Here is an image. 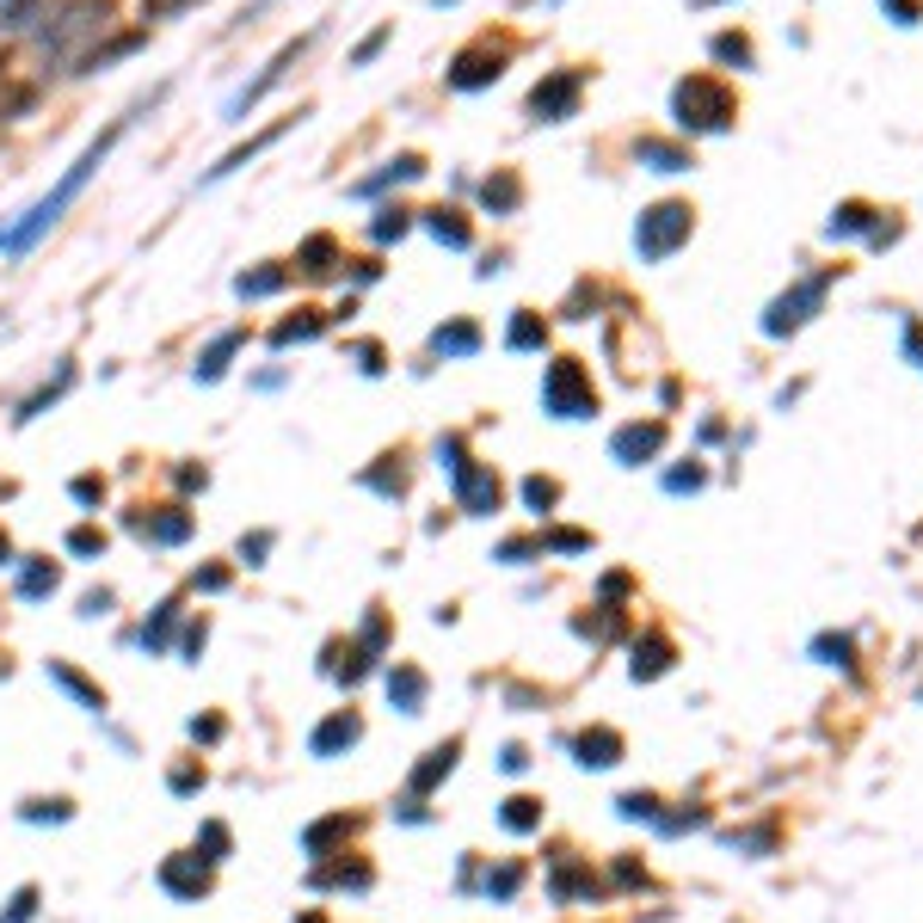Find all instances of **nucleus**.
Wrapping results in <instances>:
<instances>
[{
	"instance_id": "obj_1",
	"label": "nucleus",
	"mask_w": 923,
	"mask_h": 923,
	"mask_svg": "<svg viewBox=\"0 0 923 923\" xmlns=\"http://www.w3.org/2000/svg\"><path fill=\"white\" fill-rule=\"evenodd\" d=\"M118 136H123V123H111V130L99 136V142H92L87 155H80L75 167L62 172V179H56V191H50V198H38V204L26 210V222H13L7 235H0V252H26V247H38V240L50 235L56 222H62V210H68V204H75L80 191H87V179H92V172L106 167V155H111V142H118Z\"/></svg>"
},
{
	"instance_id": "obj_2",
	"label": "nucleus",
	"mask_w": 923,
	"mask_h": 923,
	"mask_svg": "<svg viewBox=\"0 0 923 923\" xmlns=\"http://www.w3.org/2000/svg\"><path fill=\"white\" fill-rule=\"evenodd\" d=\"M542 407H548L554 419H585V413H597V388L579 369V357H560V364L542 376Z\"/></svg>"
},
{
	"instance_id": "obj_3",
	"label": "nucleus",
	"mask_w": 923,
	"mask_h": 923,
	"mask_svg": "<svg viewBox=\"0 0 923 923\" xmlns=\"http://www.w3.org/2000/svg\"><path fill=\"white\" fill-rule=\"evenodd\" d=\"M677 123L684 130H726V118H733V92L721 87V80L708 75H689L684 87H677Z\"/></svg>"
},
{
	"instance_id": "obj_4",
	"label": "nucleus",
	"mask_w": 923,
	"mask_h": 923,
	"mask_svg": "<svg viewBox=\"0 0 923 923\" xmlns=\"http://www.w3.org/2000/svg\"><path fill=\"white\" fill-rule=\"evenodd\" d=\"M689 228H696V210H689V204H653V210L641 216V228H634V247H641V259L659 265L665 252H677L689 240Z\"/></svg>"
},
{
	"instance_id": "obj_5",
	"label": "nucleus",
	"mask_w": 923,
	"mask_h": 923,
	"mask_svg": "<svg viewBox=\"0 0 923 923\" xmlns=\"http://www.w3.org/2000/svg\"><path fill=\"white\" fill-rule=\"evenodd\" d=\"M505 62H512V43L480 38L475 50H462L456 62H449V87H456V92H475V87H487V80H499Z\"/></svg>"
},
{
	"instance_id": "obj_6",
	"label": "nucleus",
	"mask_w": 923,
	"mask_h": 923,
	"mask_svg": "<svg viewBox=\"0 0 923 923\" xmlns=\"http://www.w3.org/2000/svg\"><path fill=\"white\" fill-rule=\"evenodd\" d=\"M499 499H505V487H499V475L493 468H480V462H462L456 468V505L468 517H493L499 512Z\"/></svg>"
},
{
	"instance_id": "obj_7",
	"label": "nucleus",
	"mask_w": 923,
	"mask_h": 923,
	"mask_svg": "<svg viewBox=\"0 0 923 923\" xmlns=\"http://www.w3.org/2000/svg\"><path fill=\"white\" fill-rule=\"evenodd\" d=\"M92 26H106V0H75L62 19H56L50 31H43V50H56V56H75V43L87 38Z\"/></svg>"
},
{
	"instance_id": "obj_8",
	"label": "nucleus",
	"mask_w": 923,
	"mask_h": 923,
	"mask_svg": "<svg viewBox=\"0 0 923 923\" xmlns=\"http://www.w3.org/2000/svg\"><path fill=\"white\" fill-rule=\"evenodd\" d=\"M579 87H585V75H548L536 92H529V111H536L542 123H560V118H573V106H579Z\"/></svg>"
},
{
	"instance_id": "obj_9",
	"label": "nucleus",
	"mask_w": 923,
	"mask_h": 923,
	"mask_svg": "<svg viewBox=\"0 0 923 923\" xmlns=\"http://www.w3.org/2000/svg\"><path fill=\"white\" fill-rule=\"evenodd\" d=\"M302 43H308V38H296V43H284V50H277V56H271V62H265V75H259V80H252V87H240V92H235V99H228V123H247V111H252V106H259V99H265V92H271V87H277V80H284V68H290V62H296V56H302Z\"/></svg>"
},
{
	"instance_id": "obj_10",
	"label": "nucleus",
	"mask_w": 923,
	"mask_h": 923,
	"mask_svg": "<svg viewBox=\"0 0 923 923\" xmlns=\"http://www.w3.org/2000/svg\"><path fill=\"white\" fill-rule=\"evenodd\" d=\"M357 738H364V721H357L351 708H339V714H327V721L308 733V752L315 757H339V752H351Z\"/></svg>"
},
{
	"instance_id": "obj_11",
	"label": "nucleus",
	"mask_w": 923,
	"mask_h": 923,
	"mask_svg": "<svg viewBox=\"0 0 923 923\" xmlns=\"http://www.w3.org/2000/svg\"><path fill=\"white\" fill-rule=\"evenodd\" d=\"M659 449H665V425H659V419H646V425H622V431L609 437V456H616V462H628V468H634V462H653Z\"/></svg>"
},
{
	"instance_id": "obj_12",
	"label": "nucleus",
	"mask_w": 923,
	"mask_h": 923,
	"mask_svg": "<svg viewBox=\"0 0 923 923\" xmlns=\"http://www.w3.org/2000/svg\"><path fill=\"white\" fill-rule=\"evenodd\" d=\"M160 886H167L172 899H204V893H210V862H204V856L160 862Z\"/></svg>"
},
{
	"instance_id": "obj_13",
	"label": "nucleus",
	"mask_w": 923,
	"mask_h": 923,
	"mask_svg": "<svg viewBox=\"0 0 923 923\" xmlns=\"http://www.w3.org/2000/svg\"><path fill=\"white\" fill-rule=\"evenodd\" d=\"M573 752H579L585 770H609V764H622V752H628V745H622L616 726H585V733L573 738Z\"/></svg>"
},
{
	"instance_id": "obj_14",
	"label": "nucleus",
	"mask_w": 923,
	"mask_h": 923,
	"mask_svg": "<svg viewBox=\"0 0 923 923\" xmlns=\"http://www.w3.org/2000/svg\"><path fill=\"white\" fill-rule=\"evenodd\" d=\"M130 529H136V536H148V542H160V548H179V542L191 536V512L167 505L160 517H130Z\"/></svg>"
},
{
	"instance_id": "obj_15",
	"label": "nucleus",
	"mask_w": 923,
	"mask_h": 923,
	"mask_svg": "<svg viewBox=\"0 0 923 923\" xmlns=\"http://www.w3.org/2000/svg\"><path fill=\"white\" fill-rule=\"evenodd\" d=\"M672 659H677V646L665 641V634H646V641H634L628 672L641 677V684H653V677H665V672H672Z\"/></svg>"
},
{
	"instance_id": "obj_16",
	"label": "nucleus",
	"mask_w": 923,
	"mask_h": 923,
	"mask_svg": "<svg viewBox=\"0 0 923 923\" xmlns=\"http://www.w3.org/2000/svg\"><path fill=\"white\" fill-rule=\"evenodd\" d=\"M456 757H462V738H444V745H431V752H425V764L407 776V788H413V794H431L437 782L456 770Z\"/></svg>"
},
{
	"instance_id": "obj_17",
	"label": "nucleus",
	"mask_w": 923,
	"mask_h": 923,
	"mask_svg": "<svg viewBox=\"0 0 923 923\" xmlns=\"http://www.w3.org/2000/svg\"><path fill=\"white\" fill-rule=\"evenodd\" d=\"M419 172H425V160H419V155H400V160H388L383 172H369V179H357L351 191H357V198H383L388 185H407V179H419Z\"/></svg>"
},
{
	"instance_id": "obj_18",
	"label": "nucleus",
	"mask_w": 923,
	"mask_h": 923,
	"mask_svg": "<svg viewBox=\"0 0 923 923\" xmlns=\"http://www.w3.org/2000/svg\"><path fill=\"white\" fill-rule=\"evenodd\" d=\"M425 689H431V684H425L419 665H395V672H388V702H395L400 714H419L425 708Z\"/></svg>"
},
{
	"instance_id": "obj_19",
	"label": "nucleus",
	"mask_w": 923,
	"mask_h": 923,
	"mask_svg": "<svg viewBox=\"0 0 923 923\" xmlns=\"http://www.w3.org/2000/svg\"><path fill=\"white\" fill-rule=\"evenodd\" d=\"M320 333H327V315H320V308H296V320H277L271 327V345L290 351V345H308V339H320Z\"/></svg>"
},
{
	"instance_id": "obj_20",
	"label": "nucleus",
	"mask_w": 923,
	"mask_h": 923,
	"mask_svg": "<svg viewBox=\"0 0 923 923\" xmlns=\"http://www.w3.org/2000/svg\"><path fill=\"white\" fill-rule=\"evenodd\" d=\"M548 893H554V899H579V893H597V881H592V869H585V862H573V856H554Z\"/></svg>"
},
{
	"instance_id": "obj_21",
	"label": "nucleus",
	"mask_w": 923,
	"mask_h": 923,
	"mask_svg": "<svg viewBox=\"0 0 923 923\" xmlns=\"http://www.w3.org/2000/svg\"><path fill=\"white\" fill-rule=\"evenodd\" d=\"M818 296H825V284H806V290L782 296V302L770 308V320H764V327H770V333H788V327H801V320H806V308H813Z\"/></svg>"
},
{
	"instance_id": "obj_22",
	"label": "nucleus",
	"mask_w": 923,
	"mask_h": 923,
	"mask_svg": "<svg viewBox=\"0 0 923 923\" xmlns=\"http://www.w3.org/2000/svg\"><path fill=\"white\" fill-rule=\"evenodd\" d=\"M50 677H56V684H62V689H68V696H75V702H80V708H87V714H106V689H99V684H87V677H80V672H75V665H62V659H50Z\"/></svg>"
},
{
	"instance_id": "obj_23",
	"label": "nucleus",
	"mask_w": 923,
	"mask_h": 923,
	"mask_svg": "<svg viewBox=\"0 0 923 923\" xmlns=\"http://www.w3.org/2000/svg\"><path fill=\"white\" fill-rule=\"evenodd\" d=\"M431 351H437V357H468V351H480V327H475V320H449V327L431 333Z\"/></svg>"
},
{
	"instance_id": "obj_24",
	"label": "nucleus",
	"mask_w": 923,
	"mask_h": 923,
	"mask_svg": "<svg viewBox=\"0 0 923 923\" xmlns=\"http://www.w3.org/2000/svg\"><path fill=\"white\" fill-rule=\"evenodd\" d=\"M499 825L512 831V837H524V831H536V825H542V801H536V794H512V801L499 806Z\"/></svg>"
},
{
	"instance_id": "obj_25",
	"label": "nucleus",
	"mask_w": 923,
	"mask_h": 923,
	"mask_svg": "<svg viewBox=\"0 0 923 923\" xmlns=\"http://www.w3.org/2000/svg\"><path fill=\"white\" fill-rule=\"evenodd\" d=\"M542 339H548V320H542L536 308H517V320H512V333H505V345H512V351H542Z\"/></svg>"
},
{
	"instance_id": "obj_26",
	"label": "nucleus",
	"mask_w": 923,
	"mask_h": 923,
	"mask_svg": "<svg viewBox=\"0 0 923 923\" xmlns=\"http://www.w3.org/2000/svg\"><path fill=\"white\" fill-rule=\"evenodd\" d=\"M56 585H62V573H56L50 560H19V597L38 604V597H50Z\"/></svg>"
},
{
	"instance_id": "obj_27",
	"label": "nucleus",
	"mask_w": 923,
	"mask_h": 923,
	"mask_svg": "<svg viewBox=\"0 0 923 923\" xmlns=\"http://www.w3.org/2000/svg\"><path fill=\"white\" fill-rule=\"evenodd\" d=\"M277 136H284V123H277V130H265V136H252V142H247V148H235V155H222V160H216V167H210V172H204V179H210V185H216V179H228V172H240V167H247V160H252V155H265V148H271V142H277Z\"/></svg>"
},
{
	"instance_id": "obj_28",
	"label": "nucleus",
	"mask_w": 923,
	"mask_h": 923,
	"mask_svg": "<svg viewBox=\"0 0 923 923\" xmlns=\"http://www.w3.org/2000/svg\"><path fill=\"white\" fill-rule=\"evenodd\" d=\"M364 487H369V493H383V499H400V493H407V468H400V449H395V456H383V468H369Z\"/></svg>"
},
{
	"instance_id": "obj_29",
	"label": "nucleus",
	"mask_w": 923,
	"mask_h": 923,
	"mask_svg": "<svg viewBox=\"0 0 923 923\" xmlns=\"http://www.w3.org/2000/svg\"><path fill=\"white\" fill-rule=\"evenodd\" d=\"M333 259H339V247H333L327 235L302 240V252H296V265H302V277H333Z\"/></svg>"
},
{
	"instance_id": "obj_30",
	"label": "nucleus",
	"mask_w": 923,
	"mask_h": 923,
	"mask_svg": "<svg viewBox=\"0 0 923 923\" xmlns=\"http://www.w3.org/2000/svg\"><path fill=\"white\" fill-rule=\"evenodd\" d=\"M240 345H247V339H240V333H222V339H216L210 351L198 357V383H216V376H222V369H228V357H235Z\"/></svg>"
},
{
	"instance_id": "obj_31",
	"label": "nucleus",
	"mask_w": 923,
	"mask_h": 923,
	"mask_svg": "<svg viewBox=\"0 0 923 923\" xmlns=\"http://www.w3.org/2000/svg\"><path fill=\"white\" fill-rule=\"evenodd\" d=\"M339 837H351V818H320V825L302 831V850H308V856H327Z\"/></svg>"
},
{
	"instance_id": "obj_32",
	"label": "nucleus",
	"mask_w": 923,
	"mask_h": 923,
	"mask_svg": "<svg viewBox=\"0 0 923 923\" xmlns=\"http://www.w3.org/2000/svg\"><path fill=\"white\" fill-rule=\"evenodd\" d=\"M425 228H431L444 247H468V240H475V235H468V222H462L456 210H425Z\"/></svg>"
},
{
	"instance_id": "obj_33",
	"label": "nucleus",
	"mask_w": 923,
	"mask_h": 923,
	"mask_svg": "<svg viewBox=\"0 0 923 923\" xmlns=\"http://www.w3.org/2000/svg\"><path fill=\"white\" fill-rule=\"evenodd\" d=\"M480 198H487V210H517L524 185H517V172H493V179L480 185Z\"/></svg>"
},
{
	"instance_id": "obj_34",
	"label": "nucleus",
	"mask_w": 923,
	"mask_h": 923,
	"mask_svg": "<svg viewBox=\"0 0 923 923\" xmlns=\"http://www.w3.org/2000/svg\"><path fill=\"white\" fill-rule=\"evenodd\" d=\"M813 653H818L825 665H844V672H856V641H850V634H818Z\"/></svg>"
},
{
	"instance_id": "obj_35",
	"label": "nucleus",
	"mask_w": 923,
	"mask_h": 923,
	"mask_svg": "<svg viewBox=\"0 0 923 923\" xmlns=\"http://www.w3.org/2000/svg\"><path fill=\"white\" fill-rule=\"evenodd\" d=\"M284 277H290L284 265H265V271H240L235 290H240V296H271V290H284Z\"/></svg>"
},
{
	"instance_id": "obj_36",
	"label": "nucleus",
	"mask_w": 923,
	"mask_h": 923,
	"mask_svg": "<svg viewBox=\"0 0 923 923\" xmlns=\"http://www.w3.org/2000/svg\"><path fill=\"white\" fill-rule=\"evenodd\" d=\"M641 160L653 172H684L689 167V155H684V148H672V142H641Z\"/></svg>"
},
{
	"instance_id": "obj_37",
	"label": "nucleus",
	"mask_w": 923,
	"mask_h": 923,
	"mask_svg": "<svg viewBox=\"0 0 923 923\" xmlns=\"http://www.w3.org/2000/svg\"><path fill=\"white\" fill-rule=\"evenodd\" d=\"M68 383H75V369H68V364H62V369H56V383H50V388H38V395H31V400H26V407H19V413H13V419H19V425H26V419H38V413H43V407H50V400H56V395H62V388H68Z\"/></svg>"
},
{
	"instance_id": "obj_38",
	"label": "nucleus",
	"mask_w": 923,
	"mask_h": 923,
	"mask_svg": "<svg viewBox=\"0 0 923 923\" xmlns=\"http://www.w3.org/2000/svg\"><path fill=\"white\" fill-rule=\"evenodd\" d=\"M68 554H80V560H92V554H106V529H92V524L68 529Z\"/></svg>"
},
{
	"instance_id": "obj_39",
	"label": "nucleus",
	"mask_w": 923,
	"mask_h": 923,
	"mask_svg": "<svg viewBox=\"0 0 923 923\" xmlns=\"http://www.w3.org/2000/svg\"><path fill=\"white\" fill-rule=\"evenodd\" d=\"M315 886H351V893H364V886H369V869H364V862H357V869H320Z\"/></svg>"
},
{
	"instance_id": "obj_40",
	"label": "nucleus",
	"mask_w": 923,
	"mask_h": 923,
	"mask_svg": "<svg viewBox=\"0 0 923 923\" xmlns=\"http://www.w3.org/2000/svg\"><path fill=\"white\" fill-rule=\"evenodd\" d=\"M407 210H400V204H395V210H376V222H369V235H376V240H400V235H407Z\"/></svg>"
},
{
	"instance_id": "obj_41",
	"label": "nucleus",
	"mask_w": 923,
	"mask_h": 923,
	"mask_svg": "<svg viewBox=\"0 0 923 923\" xmlns=\"http://www.w3.org/2000/svg\"><path fill=\"white\" fill-rule=\"evenodd\" d=\"M517 886H524V869H517V862H505V869L487 874V899H512Z\"/></svg>"
},
{
	"instance_id": "obj_42",
	"label": "nucleus",
	"mask_w": 923,
	"mask_h": 923,
	"mask_svg": "<svg viewBox=\"0 0 923 923\" xmlns=\"http://www.w3.org/2000/svg\"><path fill=\"white\" fill-rule=\"evenodd\" d=\"M172 622H179V609H160V616H155V628H142V646H148V653H160V646H167L172 641Z\"/></svg>"
},
{
	"instance_id": "obj_43",
	"label": "nucleus",
	"mask_w": 923,
	"mask_h": 923,
	"mask_svg": "<svg viewBox=\"0 0 923 923\" xmlns=\"http://www.w3.org/2000/svg\"><path fill=\"white\" fill-rule=\"evenodd\" d=\"M542 548H554V554H585V548H592V536H585V529H554V536H542Z\"/></svg>"
},
{
	"instance_id": "obj_44",
	"label": "nucleus",
	"mask_w": 923,
	"mask_h": 923,
	"mask_svg": "<svg viewBox=\"0 0 923 923\" xmlns=\"http://www.w3.org/2000/svg\"><path fill=\"white\" fill-rule=\"evenodd\" d=\"M388 38H395V26H376V31H369V38H364V43H357V50H351V68L376 62V56H383V43H388Z\"/></svg>"
},
{
	"instance_id": "obj_45",
	"label": "nucleus",
	"mask_w": 923,
	"mask_h": 923,
	"mask_svg": "<svg viewBox=\"0 0 923 923\" xmlns=\"http://www.w3.org/2000/svg\"><path fill=\"white\" fill-rule=\"evenodd\" d=\"M31 911H38V886H19L13 905L0 911V923H31Z\"/></svg>"
},
{
	"instance_id": "obj_46",
	"label": "nucleus",
	"mask_w": 923,
	"mask_h": 923,
	"mask_svg": "<svg viewBox=\"0 0 923 923\" xmlns=\"http://www.w3.org/2000/svg\"><path fill=\"white\" fill-rule=\"evenodd\" d=\"M524 499L536 505V512H554V499H560V487H554V480H542V475H529V480H524Z\"/></svg>"
},
{
	"instance_id": "obj_47",
	"label": "nucleus",
	"mask_w": 923,
	"mask_h": 923,
	"mask_svg": "<svg viewBox=\"0 0 923 923\" xmlns=\"http://www.w3.org/2000/svg\"><path fill=\"white\" fill-rule=\"evenodd\" d=\"M616 813L622 818H659V801H653V794H622Z\"/></svg>"
},
{
	"instance_id": "obj_48",
	"label": "nucleus",
	"mask_w": 923,
	"mask_h": 923,
	"mask_svg": "<svg viewBox=\"0 0 923 923\" xmlns=\"http://www.w3.org/2000/svg\"><path fill=\"white\" fill-rule=\"evenodd\" d=\"M198 844H204V862H222L228 856V825H204Z\"/></svg>"
},
{
	"instance_id": "obj_49",
	"label": "nucleus",
	"mask_w": 923,
	"mask_h": 923,
	"mask_svg": "<svg viewBox=\"0 0 923 923\" xmlns=\"http://www.w3.org/2000/svg\"><path fill=\"white\" fill-rule=\"evenodd\" d=\"M265 554H271V529H259V536H240V560H247V567H265Z\"/></svg>"
},
{
	"instance_id": "obj_50",
	"label": "nucleus",
	"mask_w": 923,
	"mask_h": 923,
	"mask_svg": "<svg viewBox=\"0 0 923 923\" xmlns=\"http://www.w3.org/2000/svg\"><path fill=\"white\" fill-rule=\"evenodd\" d=\"M726 844H733V850H770V844H776V831H733V837H726Z\"/></svg>"
},
{
	"instance_id": "obj_51",
	"label": "nucleus",
	"mask_w": 923,
	"mask_h": 923,
	"mask_svg": "<svg viewBox=\"0 0 923 923\" xmlns=\"http://www.w3.org/2000/svg\"><path fill=\"white\" fill-rule=\"evenodd\" d=\"M714 56H726V62H752V43L726 31V38H714Z\"/></svg>"
},
{
	"instance_id": "obj_52",
	"label": "nucleus",
	"mask_w": 923,
	"mask_h": 923,
	"mask_svg": "<svg viewBox=\"0 0 923 923\" xmlns=\"http://www.w3.org/2000/svg\"><path fill=\"white\" fill-rule=\"evenodd\" d=\"M536 554H542V542H505V548H499V560L524 567V560H536Z\"/></svg>"
},
{
	"instance_id": "obj_53",
	"label": "nucleus",
	"mask_w": 923,
	"mask_h": 923,
	"mask_svg": "<svg viewBox=\"0 0 923 923\" xmlns=\"http://www.w3.org/2000/svg\"><path fill=\"white\" fill-rule=\"evenodd\" d=\"M75 499H80V505H99V499H106V480H99V475H80V480H75Z\"/></svg>"
},
{
	"instance_id": "obj_54",
	"label": "nucleus",
	"mask_w": 923,
	"mask_h": 923,
	"mask_svg": "<svg viewBox=\"0 0 923 923\" xmlns=\"http://www.w3.org/2000/svg\"><path fill=\"white\" fill-rule=\"evenodd\" d=\"M198 788H204V770H191V764L172 770V794H198Z\"/></svg>"
},
{
	"instance_id": "obj_55",
	"label": "nucleus",
	"mask_w": 923,
	"mask_h": 923,
	"mask_svg": "<svg viewBox=\"0 0 923 923\" xmlns=\"http://www.w3.org/2000/svg\"><path fill=\"white\" fill-rule=\"evenodd\" d=\"M26 818H56V825H62V818H68V801H31Z\"/></svg>"
},
{
	"instance_id": "obj_56",
	"label": "nucleus",
	"mask_w": 923,
	"mask_h": 923,
	"mask_svg": "<svg viewBox=\"0 0 923 923\" xmlns=\"http://www.w3.org/2000/svg\"><path fill=\"white\" fill-rule=\"evenodd\" d=\"M191 738H204V745H216V738H222V721H216V714H204V721H191Z\"/></svg>"
},
{
	"instance_id": "obj_57",
	"label": "nucleus",
	"mask_w": 923,
	"mask_h": 923,
	"mask_svg": "<svg viewBox=\"0 0 923 923\" xmlns=\"http://www.w3.org/2000/svg\"><path fill=\"white\" fill-rule=\"evenodd\" d=\"M665 487H672V493H696V487H702V468H677Z\"/></svg>"
},
{
	"instance_id": "obj_58",
	"label": "nucleus",
	"mask_w": 923,
	"mask_h": 923,
	"mask_svg": "<svg viewBox=\"0 0 923 923\" xmlns=\"http://www.w3.org/2000/svg\"><path fill=\"white\" fill-rule=\"evenodd\" d=\"M191 585H198V592H222V585H228V573H222V567H204Z\"/></svg>"
},
{
	"instance_id": "obj_59",
	"label": "nucleus",
	"mask_w": 923,
	"mask_h": 923,
	"mask_svg": "<svg viewBox=\"0 0 923 923\" xmlns=\"http://www.w3.org/2000/svg\"><path fill=\"white\" fill-rule=\"evenodd\" d=\"M357 369H369V376H376V369H383V345H357Z\"/></svg>"
},
{
	"instance_id": "obj_60",
	"label": "nucleus",
	"mask_w": 923,
	"mask_h": 923,
	"mask_svg": "<svg viewBox=\"0 0 923 923\" xmlns=\"http://www.w3.org/2000/svg\"><path fill=\"white\" fill-rule=\"evenodd\" d=\"M204 634H210L204 622H191V628H185V659H198V653H204Z\"/></svg>"
},
{
	"instance_id": "obj_61",
	"label": "nucleus",
	"mask_w": 923,
	"mask_h": 923,
	"mask_svg": "<svg viewBox=\"0 0 923 923\" xmlns=\"http://www.w3.org/2000/svg\"><path fill=\"white\" fill-rule=\"evenodd\" d=\"M106 609H111V592H92V597H87V604H80V616H87V622H92V616H106Z\"/></svg>"
},
{
	"instance_id": "obj_62",
	"label": "nucleus",
	"mask_w": 923,
	"mask_h": 923,
	"mask_svg": "<svg viewBox=\"0 0 923 923\" xmlns=\"http://www.w3.org/2000/svg\"><path fill=\"white\" fill-rule=\"evenodd\" d=\"M499 764L517 776V770H529V752H524V745H505V757H499Z\"/></svg>"
},
{
	"instance_id": "obj_63",
	"label": "nucleus",
	"mask_w": 923,
	"mask_h": 923,
	"mask_svg": "<svg viewBox=\"0 0 923 923\" xmlns=\"http://www.w3.org/2000/svg\"><path fill=\"white\" fill-rule=\"evenodd\" d=\"M881 7H893V13H905V26L917 19V0H881Z\"/></svg>"
},
{
	"instance_id": "obj_64",
	"label": "nucleus",
	"mask_w": 923,
	"mask_h": 923,
	"mask_svg": "<svg viewBox=\"0 0 923 923\" xmlns=\"http://www.w3.org/2000/svg\"><path fill=\"white\" fill-rule=\"evenodd\" d=\"M0 567H13V542L0 536Z\"/></svg>"
}]
</instances>
